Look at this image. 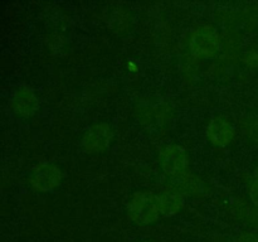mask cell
<instances>
[{
  "instance_id": "6da1fadb",
  "label": "cell",
  "mask_w": 258,
  "mask_h": 242,
  "mask_svg": "<svg viewBox=\"0 0 258 242\" xmlns=\"http://www.w3.org/2000/svg\"><path fill=\"white\" fill-rule=\"evenodd\" d=\"M159 214L160 212H159L158 199L154 194L148 193V192H141L136 194L128 206V216L136 223H154L158 219Z\"/></svg>"
},
{
  "instance_id": "7a4b0ae2",
  "label": "cell",
  "mask_w": 258,
  "mask_h": 242,
  "mask_svg": "<svg viewBox=\"0 0 258 242\" xmlns=\"http://www.w3.org/2000/svg\"><path fill=\"white\" fill-rule=\"evenodd\" d=\"M191 52L197 57H211L218 49V35L212 27H203L194 33L190 42Z\"/></svg>"
},
{
  "instance_id": "3957f363",
  "label": "cell",
  "mask_w": 258,
  "mask_h": 242,
  "mask_svg": "<svg viewBox=\"0 0 258 242\" xmlns=\"http://www.w3.org/2000/svg\"><path fill=\"white\" fill-rule=\"evenodd\" d=\"M186 156L185 151L181 146L171 145L168 146L161 154V166L166 174L175 175L181 173L185 169Z\"/></svg>"
},
{
  "instance_id": "277c9868",
  "label": "cell",
  "mask_w": 258,
  "mask_h": 242,
  "mask_svg": "<svg viewBox=\"0 0 258 242\" xmlns=\"http://www.w3.org/2000/svg\"><path fill=\"white\" fill-rule=\"evenodd\" d=\"M112 138V131L107 124H100L95 125L86 133L85 135V146L88 151H102L107 148Z\"/></svg>"
},
{
  "instance_id": "5b68a950",
  "label": "cell",
  "mask_w": 258,
  "mask_h": 242,
  "mask_svg": "<svg viewBox=\"0 0 258 242\" xmlns=\"http://www.w3.org/2000/svg\"><path fill=\"white\" fill-rule=\"evenodd\" d=\"M60 182V171L57 166L45 164L42 165L33 176V184L40 191H50Z\"/></svg>"
},
{
  "instance_id": "8992f818",
  "label": "cell",
  "mask_w": 258,
  "mask_h": 242,
  "mask_svg": "<svg viewBox=\"0 0 258 242\" xmlns=\"http://www.w3.org/2000/svg\"><path fill=\"white\" fill-rule=\"evenodd\" d=\"M208 135L216 145H227L233 139V128L222 117L214 118L208 129Z\"/></svg>"
},
{
  "instance_id": "52a82bcc",
  "label": "cell",
  "mask_w": 258,
  "mask_h": 242,
  "mask_svg": "<svg viewBox=\"0 0 258 242\" xmlns=\"http://www.w3.org/2000/svg\"><path fill=\"white\" fill-rule=\"evenodd\" d=\"M156 199L159 212L163 216H173L181 207V197L178 192H164L163 194L156 197Z\"/></svg>"
},
{
  "instance_id": "ba28073f",
  "label": "cell",
  "mask_w": 258,
  "mask_h": 242,
  "mask_svg": "<svg viewBox=\"0 0 258 242\" xmlns=\"http://www.w3.org/2000/svg\"><path fill=\"white\" fill-rule=\"evenodd\" d=\"M37 98L29 90H22L14 98V107L22 115H32L37 110Z\"/></svg>"
},
{
  "instance_id": "9c48e42d",
  "label": "cell",
  "mask_w": 258,
  "mask_h": 242,
  "mask_svg": "<svg viewBox=\"0 0 258 242\" xmlns=\"http://www.w3.org/2000/svg\"><path fill=\"white\" fill-rule=\"evenodd\" d=\"M238 242H258V239L253 234H244L238 239Z\"/></svg>"
},
{
  "instance_id": "30bf717a",
  "label": "cell",
  "mask_w": 258,
  "mask_h": 242,
  "mask_svg": "<svg viewBox=\"0 0 258 242\" xmlns=\"http://www.w3.org/2000/svg\"><path fill=\"white\" fill-rule=\"evenodd\" d=\"M251 194H252V198H253V201L258 204V180L253 184V187H252Z\"/></svg>"
},
{
  "instance_id": "8fae6325",
  "label": "cell",
  "mask_w": 258,
  "mask_h": 242,
  "mask_svg": "<svg viewBox=\"0 0 258 242\" xmlns=\"http://www.w3.org/2000/svg\"><path fill=\"white\" fill-rule=\"evenodd\" d=\"M256 174H257V178H258V169H257V173Z\"/></svg>"
},
{
  "instance_id": "7c38bea8",
  "label": "cell",
  "mask_w": 258,
  "mask_h": 242,
  "mask_svg": "<svg viewBox=\"0 0 258 242\" xmlns=\"http://www.w3.org/2000/svg\"><path fill=\"white\" fill-rule=\"evenodd\" d=\"M141 242H151V241H141Z\"/></svg>"
}]
</instances>
